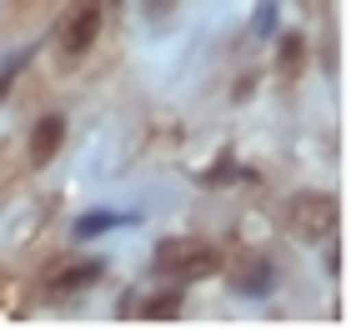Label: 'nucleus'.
I'll use <instances>...</instances> for the list:
<instances>
[{
    "label": "nucleus",
    "instance_id": "6",
    "mask_svg": "<svg viewBox=\"0 0 351 331\" xmlns=\"http://www.w3.org/2000/svg\"><path fill=\"white\" fill-rule=\"evenodd\" d=\"M110 221H116V216H110V211H95V221H86V226H81V236H95V231H106V226H110Z\"/></svg>",
    "mask_w": 351,
    "mask_h": 331
},
{
    "label": "nucleus",
    "instance_id": "2",
    "mask_svg": "<svg viewBox=\"0 0 351 331\" xmlns=\"http://www.w3.org/2000/svg\"><path fill=\"white\" fill-rule=\"evenodd\" d=\"M156 266H161L166 276H181V281H191V276L216 271V251L206 246V241H196V236H171V241H161V246H156Z\"/></svg>",
    "mask_w": 351,
    "mask_h": 331
},
{
    "label": "nucleus",
    "instance_id": "4",
    "mask_svg": "<svg viewBox=\"0 0 351 331\" xmlns=\"http://www.w3.org/2000/svg\"><path fill=\"white\" fill-rule=\"evenodd\" d=\"M60 140H66V121H60V116H45V121L36 125V136H30V166H45V161L60 151Z\"/></svg>",
    "mask_w": 351,
    "mask_h": 331
},
{
    "label": "nucleus",
    "instance_id": "3",
    "mask_svg": "<svg viewBox=\"0 0 351 331\" xmlns=\"http://www.w3.org/2000/svg\"><path fill=\"white\" fill-rule=\"evenodd\" d=\"M95 30H101V0H75L66 30H60V51L66 56H86L95 45Z\"/></svg>",
    "mask_w": 351,
    "mask_h": 331
},
{
    "label": "nucleus",
    "instance_id": "1",
    "mask_svg": "<svg viewBox=\"0 0 351 331\" xmlns=\"http://www.w3.org/2000/svg\"><path fill=\"white\" fill-rule=\"evenodd\" d=\"M337 201H331L326 191H296L291 201H286V226H291L296 241L306 246H322L331 231H337Z\"/></svg>",
    "mask_w": 351,
    "mask_h": 331
},
{
    "label": "nucleus",
    "instance_id": "7",
    "mask_svg": "<svg viewBox=\"0 0 351 331\" xmlns=\"http://www.w3.org/2000/svg\"><path fill=\"white\" fill-rule=\"evenodd\" d=\"M171 311H176V302H151L146 317H171Z\"/></svg>",
    "mask_w": 351,
    "mask_h": 331
},
{
    "label": "nucleus",
    "instance_id": "5",
    "mask_svg": "<svg viewBox=\"0 0 351 331\" xmlns=\"http://www.w3.org/2000/svg\"><path fill=\"white\" fill-rule=\"evenodd\" d=\"M101 276V266L95 261H86V266H71V271H60L56 281H51V296H66V291H81V286H90V281Z\"/></svg>",
    "mask_w": 351,
    "mask_h": 331
}]
</instances>
